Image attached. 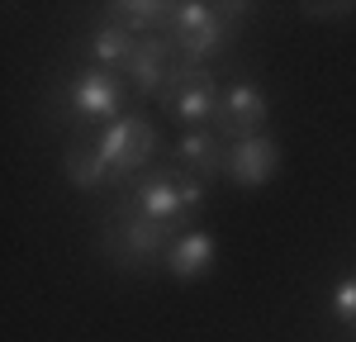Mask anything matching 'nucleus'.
<instances>
[{
    "instance_id": "nucleus-1",
    "label": "nucleus",
    "mask_w": 356,
    "mask_h": 342,
    "mask_svg": "<svg viewBox=\"0 0 356 342\" xmlns=\"http://www.w3.org/2000/svg\"><path fill=\"white\" fill-rule=\"evenodd\" d=\"M238 10L233 5H209V0H181L176 5V15H171V28H166V38L176 43V53L181 62H204V57H214L228 43V33L238 28L233 19Z\"/></svg>"
},
{
    "instance_id": "nucleus-2",
    "label": "nucleus",
    "mask_w": 356,
    "mask_h": 342,
    "mask_svg": "<svg viewBox=\"0 0 356 342\" xmlns=\"http://www.w3.org/2000/svg\"><path fill=\"white\" fill-rule=\"evenodd\" d=\"M171 238H176V233H171L166 224L147 219V214H138L134 204H129V209H119L110 224H105L100 247H105V256L119 261V266H152V261H162V256H166Z\"/></svg>"
},
{
    "instance_id": "nucleus-3",
    "label": "nucleus",
    "mask_w": 356,
    "mask_h": 342,
    "mask_svg": "<svg viewBox=\"0 0 356 342\" xmlns=\"http://www.w3.org/2000/svg\"><path fill=\"white\" fill-rule=\"evenodd\" d=\"M162 110L186 129H209L214 124V110H219V81H214V72L209 67H195V62H181L176 72H171V81L162 86Z\"/></svg>"
},
{
    "instance_id": "nucleus-4",
    "label": "nucleus",
    "mask_w": 356,
    "mask_h": 342,
    "mask_svg": "<svg viewBox=\"0 0 356 342\" xmlns=\"http://www.w3.org/2000/svg\"><path fill=\"white\" fill-rule=\"evenodd\" d=\"M124 105H129V81L119 72H105V67H86L67 81V110L76 119H100V124H114L124 119Z\"/></svg>"
},
{
    "instance_id": "nucleus-5",
    "label": "nucleus",
    "mask_w": 356,
    "mask_h": 342,
    "mask_svg": "<svg viewBox=\"0 0 356 342\" xmlns=\"http://www.w3.org/2000/svg\"><path fill=\"white\" fill-rule=\"evenodd\" d=\"M95 147H100V157L110 162L119 176H143V167L152 162V152H157V133H152V124H147V114H124V119H114L105 124L100 133H95Z\"/></svg>"
},
{
    "instance_id": "nucleus-6",
    "label": "nucleus",
    "mask_w": 356,
    "mask_h": 342,
    "mask_svg": "<svg viewBox=\"0 0 356 342\" xmlns=\"http://www.w3.org/2000/svg\"><path fill=\"white\" fill-rule=\"evenodd\" d=\"M266 95H261V86L257 81H233L219 90V110H214V133L223 142H243V138H257L261 129H266Z\"/></svg>"
},
{
    "instance_id": "nucleus-7",
    "label": "nucleus",
    "mask_w": 356,
    "mask_h": 342,
    "mask_svg": "<svg viewBox=\"0 0 356 342\" xmlns=\"http://www.w3.org/2000/svg\"><path fill=\"white\" fill-rule=\"evenodd\" d=\"M134 209L166 224L171 233H191V214H186V200H181V171H143L134 176Z\"/></svg>"
},
{
    "instance_id": "nucleus-8",
    "label": "nucleus",
    "mask_w": 356,
    "mask_h": 342,
    "mask_svg": "<svg viewBox=\"0 0 356 342\" xmlns=\"http://www.w3.org/2000/svg\"><path fill=\"white\" fill-rule=\"evenodd\" d=\"M176 67H181L176 43H171L166 33H147V38H138L134 57H129V67H124V81H129V90H138V95H162V86L171 81Z\"/></svg>"
},
{
    "instance_id": "nucleus-9",
    "label": "nucleus",
    "mask_w": 356,
    "mask_h": 342,
    "mask_svg": "<svg viewBox=\"0 0 356 342\" xmlns=\"http://www.w3.org/2000/svg\"><path fill=\"white\" fill-rule=\"evenodd\" d=\"M275 171H280V142L271 133H257V138L228 142V157H223V176L243 190H257L266 186Z\"/></svg>"
},
{
    "instance_id": "nucleus-10",
    "label": "nucleus",
    "mask_w": 356,
    "mask_h": 342,
    "mask_svg": "<svg viewBox=\"0 0 356 342\" xmlns=\"http://www.w3.org/2000/svg\"><path fill=\"white\" fill-rule=\"evenodd\" d=\"M223 157H228V142H223L214 129L181 133V142H176V171H181V176H195V181L223 176Z\"/></svg>"
},
{
    "instance_id": "nucleus-11",
    "label": "nucleus",
    "mask_w": 356,
    "mask_h": 342,
    "mask_svg": "<svg viewBox=\"0 0 356 342\" xmlns=\"http://www.w3.org/2000/svg\"><path fill=\"white\" fill-rule=\"evenodd\" d=\"M62 171H67V181L76 186V190H100V186H114V181H124L119 171L100 157V147L95 138H76L67 142V152H62Z\"/></svg>"
},
{
    "instance_id": "nucleus-12",
    "label": "nucleus",
    "mask_w": 356,
    "mask_h": 342,
    "mask_svg": "<svg viewBox=\"0 0 356 342\" xmlns=\"http://www.w3.org/2000/svg\"><path fill=\"white\" fill-rule=\"evenodd\" d=\"M162 266L176 276V281H200L209 266H214V238L204 228H191V233H176L171 247H166Z\"/></svg>"
},
{
    "instance_id": "nucleus-13",
    "label": "nucleus",
    "mask_w": 356,
    "mask_h": 342,
    "mask_svg": "<svg viewBox=\"0 0 356 342\" xmlns=\"http://www.w3.org/2000/svg\"><path fill=\"white\" fill-rule=\"evenodd\" d=\"M105 15H110V24L129 28L134 38H147V33H166V28H171L176 5H166V0H119Z\"/></svg>"
},
{
    "instance_id": "nucleus-14",
    "label": "nucleus",
    "mask_w": 356,
    "mask_h": 342,
    "mask_svg": "<svg viewBox=\"0 0 356 342\" xmlns=\"http://www.w3.org/2000/svg\"><path fill=\"white\" fill-rule=\"evenodd\" d=\"M134 48H138V38L129 33V28H119V24H95V28H90V38H86L90 67H105V72H119V76H124V67H129Z\"/></svg>"
},
{
    "instance_id": "nucleus-15",
    "label": "nucleus",
    "mask_w": 356,
    "mask_h": 342,
    "mask_svg": "<svg viewBox=\"0 0 356 342\" xmlns=\"http://www.w3.org/2000/svg\"><path fill=\"white\" fill-rule=\"evenodd\" d=\"M332 318H342V323L356 328V276H342L332 285Z\"/></svg>"
}]
</instances>
